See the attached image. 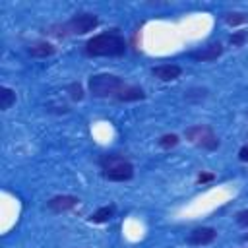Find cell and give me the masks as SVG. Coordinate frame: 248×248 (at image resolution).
<instances>
[{
  "label": "cell",
  "mask_w": 248,
  "mask_h": 248,
  "mask_svg": "<svg viewBox=\"0 0 248 248\" xmlns=\"http://www.w3.org/2000/svg\"><path fill=\"white\" fill-rule=\"evenodd\" d=\"M211 178H213V174H200V176H198L200 182H207V180H211Z\"/></svg>",
  "instance_id": "obj_20"
},
{
  "label": "cell",
  "mask_w": 248,
  "mask_h": 248,
  "mask_svg": "<svg viewBox=\"0 0 248 248\" xmlns=\"http://www.w3.org/2000/svg\"><path fill=\"white\" fill-rule=\"evenodd\" d=\"M103 169V176L112 182H124L134 176V167L120 155H105L99 161Z\"/></svg>",
  "instance_id": "obj_2"
},
{
  "label": "cell",
  "mask_w": 248,
  "mask_h": 248,
  "mask_svg": "<svg viewBox=\"0 0 248 248\" xmlns=\"http://www.w3.org/2000/svg\"><path fill=\"white\" fill-rule=\"evenodd\" d=\"M234 221L240 225V227H248V209H242L234 215Z\"/></svg>",
  "instance_id": "obj_18"
},
{
  "label": "cell",
  "mask_w": 248,
  "mask_h": 248,
  "mask_svg": "<svg viewBox=\"0 0 248 248\" xmlns=\"http://www.w3.org/2000/svg\"><path fill=\"white\" fill-rule=\"evenodd\" d=\"M151 74H153L157 79H161V81H172V79L180 78L182 68H180V66H176V64H163V66L153 68V70H151Z\"/></svg>",
  "instance_id": "obj_9"
},
{
  "label": "cell",
  "mask_w": 248,
  "mask_h": 248,
  "mask_svg": "<svg viewBox=\"0 0 248 248\" xmlns=\"http://www.w3.org/2000/svg\"><path fill=\"white\" fill-rule=\"evenodd\" d=\"M143 97H145V93H143L141 87H138V85H124L114 99H118V101H141Z\"/></svg>",
  "instance_id": "obj_10"
},
{
  "label": "cell",
  "mask_w": 248,
  "mask_h": 248,
  "mask_svg": "<svg viewBox=\"0 0 248 248\" xmlns=\"http://www.w3.org/2000/svg\"><path fill=\"white\" fill-rule=\"evenodd\" d=\"M246 39H248V31H244V29H240V31H234V33L229 37L231 45H234V46H242V45L246 43Z\"/></svg>",
  "instance_id": "obj_15"
},
{
  "label": "cell",
  "mask_w": 248,
  "mask_h": 248,
  "mask_svg": "<svg viewBox=\"0 0 248 248\" xmlns=\"http://www.w3.org/2000/svg\"><path fill=\"white\" fill-rule=\"evenodd\" d=\"M215 236H217V231L215 229H211V227H198V229H194L188 234V242L194 244V246H203V244L213 242Z\"/></svg>",
  "instance_id": "obj_8"
},
{
  "label": "cell",
  "mask_w": 248,
  "mask_h": 248,
  "mask_svg": "<svg viewBox=\"0 0 248 248\" xmlns=\"http://www.w3.org/2000/svg\"><path fill=\"white\" fill-rule=\"evenodd\" d=\"M29 54L35 58H46V56L54 54V46L50 43H37V45L29 46Z\"/></svg>",
  "instance_id": "obj_12"
},
{
  "label": "cell",
  "mask_w": 248,
  "mask_h": 248,
  "mask_svg": "<svg viewBox=\"0 0 248 248\" xmlns=\"http://www.w3.org/2000/svg\"><path fill=\"white\" fill-rule=\"evenodd\" d=\"M184 134H186V138H188L194 145H198V147H202V149L213 151V149L219 147V138H217L215 132H213L209 126H205V124L192 126V128H188Z\"/></svg>",
  "instance_id": "obj_4"
},
{
  "label": "cell",
  "mask_w": 248,
  "mask_h": 248,
  "mask_svg": "<svg viewBox=\"0 0 248 248\" xmlns=\"http://www.w3.org/2000/svg\"><path fill=\"white\" fill-rule=\"evenodd\" d=\"M221 54H223V45L221 43H211V45H207L200 50L188 52V56L192 60H198V62H211V60H217Z\"/></svg>",
  "instance_id": "obj_6"
},
{
  "label": "cell",
  "mask_w": 248,
  "mask_h": 248,
  "mask_svg": "<svg viewBox=\"0 0 248 248\" xmlns=\"http://www.w3.org/2000/svg\"><path fill=\"white\" fill-rule=\"evenodd\" d=\"M246 19H248V16L242 14V12H231V14L225 16L227 25H240V23H244Z\"/></svg>",
  "instance_id": "obj_14"
},
{
  "label": "cell",
  "mask_w": 248,
  "mask_h": 248,
  "mask_svg": "<svg viewBox=\"0 0 248 248\" xmlns=\"http://www.w3.org/2000/svg\"><path fill=\"white\" fill-rule=\"evenodd\" d=\"M97 23H99L97 16H93V14H78V16H74V17L66 23V27H68L74 35H83V33L93 31V29L97 27Z\"/></svg>",
  "instance_id": "obj_5"
},
{
  "label": "cell",
  "mask_w": 248,
  "mask_h": 248,
  "mask_svg": "<svg viewBox=\"0 0 248 248\" xmlns=\"http://www.w3.org/2000/svg\"><path fill=\"white\" fill-rule=\"evenodd\" d=\"M176 143H178V136H176V134H165V136H161V140H159V145L165 147V149L174 147Z\"/></svg>",
  "instance_id": "obj_16"
},
{
  "label": "cell",
  "mask_w": 248,
  "mask_h": 248,
  "mask_svg": "<svg viewBox=\"0 0 248 248\" xmlns=\"http://www.w3.org/2000/svg\"><path fill=\"white\" fill-rule=\"evenodd\" d=\"M85 52L89 56H122L126 52V41L120 33L112 29L91 37L85 43Z\"/></svg>",
  "instance_id": "obj_1"
},
{
  "label": "cell",
  "mask_w": 248,
  "mask_h": 248,
  "mask_svg": "<svg viewBox=\"0 0 248 248\" xmlns=\"http://www.w3.org/2000/svg\"><path fill=\"white\" fill-rule=\"evenodd\" d=\"M78 198L76 196H54L46 202V209L52 211V213H62V211H68L72 207L78 205Z\"/></svg>",
  "instance_id": "obj_7"
},
{
  "label": "cell",
  "mask_w": 248,
  "mask_h": 248,
  "mask_svg": "<svg viewBox=\"0 0 248 248\" xmlns=\"http://www.w3.org/2000/svg\"><path fill=\"white\" fill-rule=\"evenodd\" d=\"M238 159L244 161V163H248V143L240 147V151H238Z\"/></svg>",
  "instance_id": "obj_19"
},
{
  "label": "cell",
  "mask_w": 248,
  "mask_h": 248,
  "mask_svg": "<svg viewBox=\"0 0 248 248\" xmlns=\"http://www.w3.org/2000/svg\"><path fill=\"white\" fill-rule=\"evenodd\" d=\"M68 91H70V97H72L74 101H81V99H83V89H81L79 83H72V85L68 87Z\"/></svg>",
  "instance_id": "obj_17"
},
{
  "label": "cell",
  "mask_w": 248,
  "mask_h": 248,
  "mask_svg": "<svg viewBox=\"0 0 248 248\" xmlns=\"http://www.w3.org/2000/svg\"><path fill=\"white\" fill-rule=\"evenodd\" d=\"M244 240H248V234H246V236H244Z\"/></svg>",
  "instance_id": "obj_21"
},
{
  "label": "cell",
  "mask_w": 248,
  "mask_h": 248,
  "mask_svg": "<svg viewBox=\"0 0 248 248\" xmlns=\"http://www.w3.org/2000/svg\"><path fill=\"white\" fill-rule=\"evenodd\" d=\"M14 103H16V91H12L10 87H0V108L8 110Z\"/></svg>",
  "instance_id": "obj_13"
},
{
  "label": "cell",
  "mask_w": 248,
  "mask_h": 248,
  "mask_svg": "<svg viewBox=\"0 0 248 248\" xmlns=\"http://www.w3.org/2000/svg\"><path fill=\"white\" fill-rule=\"evenodd\" d=\"M126 83L114 74H95L89 78L87 87L93 97H116Z\"/></svg>",
  "instance_id": "obj_3"
},
{
  "label": "cell",
  "mask_w": 248,
  "mask_h": 248,
  "mask_svg": "<svg viewBox=\"0 0 248 248\" xmlns=\"http://www.w3.org/2000/svg\"><path fill=\"white\" fill-rule=\"evenodd\" d=\"M114 211H116V207H114V205L99 207L95 213H91L89 221H91V223H107V221H110V219L114 217Z\"/></svg>",
  "instance_id": "obj_11"
}]
</instances>
